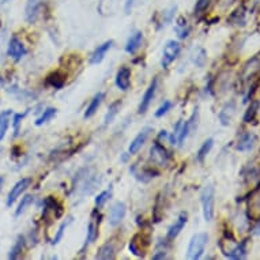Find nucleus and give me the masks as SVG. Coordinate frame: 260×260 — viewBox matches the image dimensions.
I'll return each mask as SVG.
<instances>
[{
    "label": "nucleus",
    "instance_id": "1",
    "mask_svg": "<svg viewBox=\"0 0 260 260\" xmlns=\"http://www.w3.org/2000/svg\"><path fill=\"white\" fill-rule=\"evenodd\" d=\"M207 241H209V236L207 233H196L191 241H189V245H188V251H187V256L188 259L191 260H198L202 258L204 249H206V245H207Z\"/></svg>",
    "mask_w": 260,
    "mask_h": 260
},
{
    "label": "nucleus",
    "instance_id": "2",
    "mask_svg": "<svg viewBox=\"0 0 260 260\" xmlns=\"http://www.w3.org/2000/svg\"><path fill=\"white\" fill-rule=\"evenodd\" d=\"M200 202L203 207L204 220L210 222L214 217V187L213 184H207L200 193Z\"/></svg>",
    "mask_w": 260,
    "mask_h": 260
},
{
    "label": "nucleus",
    "instance_id": "3",
    "mask_svg": "<svg viewBox=\"0 0 260 260\" xmlns=\"http://www.w3.org/2000/svg\"><path fill=\"white\" fill-rule=\"evenodd\" d=\"M181 51L180 44L175 40L168 41L164 46V52H162V67H168L170 63H173L176 60V57L179 56V53Z\"/></svg>",
    "mask_w": 260,
    "mask_h": 260
},
{
    "label": "nucleus",
    "instance_id": "4",
    "mask_svg": "<svg viewBox=\"0 0 260 260\" xmlns=\"http://www.w3.org/2000/svg\"><path fill=\"white\" fill-rule=\"evenodd\" d=\"M147 247H149V238L145 237L142 233L135 234L130 241V245H128V248L132 252V255H135L138 258H143L145 256Z\"/></svg>",
    "mask_w": 260,
    "mask_h": 260
},
{
    "label": "nucleus",
    "instance_id": "5",
    "mask_svg": "<svg viewBox=\"0 0 260 260\" xmlns=\"http://www.w3.org/2000/svg\"><path fill=\"white\" fill-rule=\"evenodd\" d=\"M157 85H158V79H157V78H154V79L151 80L150 86L147 87V90L145 91L143 97H142L141 105H139V109H138V113L139 114L146 113V111L149 109L150 104H151V101H153L154 96H155V91H157Z\"/></svg>",
    "mask_w": 260,
    "mask_h": 260
},
{
    "label": "nucleus",
    "instance_id": "6",
    "mask_svg": "<svg viewBox=\"0 0 260 260\" xmlns=\"http://www.w3.org/2000/svg\"><path fill=\"white\" fill-rule=\"evenodd\" d=\"M248 213L251 218L258 220L260 218V183L252 192L249 193L248 198Z\"/></svg>",
    "mask_w": 260,
    "mask_h": 260
},
{
    "label": "nucleus",
    "instance_id": "7",
    "mask_svg": "<svg viewBox=\"0 0 260 260\" xmlns=\"http://www.w3.org/2000/svg\"><path fill=\"white\" fill-rule=\"evenodd\" d=\"M30 183H32V179L26 177V179H22V180L18 181L17 184L11 188V191L8 193V196H7V206H8V207L12 206L14 202H15V200H17V199L19 198L26 189H28L29 186H30Z\"/></svg>",
    "mask_w": 260,
    "mask_h": 260
},
{
    "label": "nucleus",
    "instance_id": "8",
    "mask_svg": "<svg viewBox=\"0 0 260 260\" xmlns=\"http://www.w3.org/2000/svg\"><path fill=\"white\" fill-rule=\"evenodd\" d=\"M8 56L12 57L15 62H19L23 57V55L26 53V49H25V45L22 44V41L19 40L18 37H11V40L8 42Z\"/></svg>",
    "mask_w": 260,
    "mask_h": 260
},
{
    "label": "nucleus",
    "instance_id": "9",
    "mask_svg": "<svg viewBox=\"0 0 260 260\" xmlns=\"http://www.w3.org/2000/svg\"><path fill=\"white\" fill-rule=\"evenodd\" d=\"M221 252L229 259H245L247 258V240L236 244L233 248L221 249Z\"/></svg>",
    "mask_w": 260,
    "mask_h": 260
},
{
    "label": "nucleus",
    "instance_id": "10",
    "mask_svg": "<svg viewBox=\"0 0 260 260\" xmlns=\"http://www.w3.org/2000/svg\"><path fill=\"white\" fill-rule=\"evenodd\" d=\"M150 154H151V159L154 162L161 165V166H165L169 162V154L166 151V149L164 146H161L158 142L154 143L151 150H150Z\"/></svg>",
    "mask_w": 260,
    "mask_h": 260
},
{
    "label": "nucleus",
    "instance_id": "11",
    "mask_svg": "<svg viewBox=\"0 0 260 260\" xmlns=\"http://www.w3.org/2000/svg\"><path fill=\"white\" fill-rule=\"evenodd\" d=\"M125 213H127V207L123 202L114 203L111 209V214H109V223L112 226H117L120 222L124 220Z\"/></svg>",
    "mask_w": 260,
    "mask_h": 260
},
{
    "label": "nucleus",
    "instance_id": "12",
    "mask_svg": "<svg viewBox=\"0 0 260 260\" xmlns=\"http://www.w3.org/2000/svg\"><path fill=\"white\" fill-rule=\"evenodd\" d=\"M188 221V214L187 213H181L179 217H177V220H176V222L172 225V226H169V229H168V232H166V238L168 240H175L179 234H180V232L184 229V226H186V223H187Z\"/></svg>",
    "mask_w": 260,
    "mask_h": 260
},
{
    "label": "nucleus",
    "instance_id": "13",
    "mask_svg": "<svg viewBox=\"0 0 260 260\" xmlns=\"http://www.w3.org/2000/svg\"><path fill=\"white\" fill-rule=\"evenodd\" d=\"M151 128L150 127H146V128H143V130L138 134V135L135 136V139L131 142L130 147H128V153L130 154H135L138 153L139 150L142 149V146L146 143L147 138L150 136V134H151Z\"/></svg>",
    "mask_w": 260,
    "mask_h": 260
},
{
    "label": "nucleus",
    "instance_id": "14",
    "mask_svg": "<svg viewBox=\"0 0 260 260\" xmlns=\"http://www.w3.org/2000/svg\"><path fill=\"white\" fill-rule=\"evenodd\" d=\"M260 71V55H256L251 60L244 64L243 67V79L248 80L249 78H252L254 75Z\"/></svg>",
    "mask_w": 260,
    "mask_h": 260
},
{
    "label": "nucleus",
    "instance_id": "15",
    "mask_svg": "<svg viewBox=\"0 0 260 260\" xmlns=\"http://www.w3.org/2000/svg\"><path fill=\"white\" fill-rule=\"evenodd\" d=\"M131 85V68L121 67L116 74V86L120 90L127 91Z\"/></svg>",
    "mask_w": 260,
    "mask_h": 260
},
{
    "label": "nucleus",
    "instance_id": "16",
    "mask_svg": "<svg viewBox=\"0 0 260 260\" xmlns=\"http://www.w3.org/2000/svg\"><path fill=\"white\" fill-rule=\"evenodd\" d=\"M255 143H256V135L254 132H245L238 139L237 145H236V150H238V151H249L251 149H254Z\"/></svg>",
    "mask_w": 260,
    "mask_h": 260
},
{
    "label": "nucleus",
    "instance_id": "17",
    "mask_svg": "<svg viewBox=\"0 0 260 260\" xmlns=\"http://www.w3.org/2000/svg\"><path fill=\"white\" fill-rule=\"evenodd\" d=\"M142 42H143V33L142 32H135V33L131 34V37L125 44V52L134 55L139 48H141Z\"/></svg>",
    "mask_w": 260,
    "mask_h": 260
},
{
    "label": "nucleus",
    "instance_id": "18",
    "mask_svg": "<svg viewBox=\"0 0 260 260\" xmlns=\"http://www.w3.org/2000/svg\"><path fill=\"white\" fill-rule=\"evenodd\" d=\"M112 45H113V41L109 40L107 41V42H104L102 45L98 46L96 51L93 52V55H91L90 57L91 64H100V63L104 60V57L107 55V52L112 48Z\"/></svg>",
    "mask_w": 260,
    "mask_h": 260
},
{
    "label": "nucleus",
    "instance_id": "19",
    "mask_svg": "<svg viewBox=\"0 0 260 260\" xmlns=\"http://www.w3.org/2000/svg\"><path fill=\"white\" fill-rule=\"evenodd\" d=\"M104 98H105V94H104V93H97L96 96L93 97V100H91L90 104H89V107L86 108L85 119H90V117H93V116L96 114L98 108L101 107Z\"/></svg>",
    "mask_w": 260,
    "mask_h": 260
},
{
    "label": "nucleus",
    "instance_id": "20",
    "mask_svg": "<svg viewBox=\"0 0 260 260\" xmlns=\"http://www.w3.org/2000/svg\"><path fill=\"white\" fill-rule=\"evenodd\" d=\"M114 254H116V249H114V245L112 243H105L104 245L100 247L98 252L96 255V259L100 260H112L114 259Z\"/></svg>",
    "mask_w": 260,
    "mask_h": 260
},
{
    "label": "nucleus",
    "instance_id": "21",
    "mask_svg": "<svg viewBox=\"0 0 260 260\" xmlns=\"http://www.w3.org/2000/svg\"><path fill=\"white\" fill-rule=\"evenodd\" d=\"M234 112H236V107L233 102H229L225 107L222 108V111L220 112V120L221 124L222 125H229L230 121H232L233 116H234Z\"/></svg>",
    "mask_w": 260,
    "mask_h": 260
},
{
    "label": "nucleus",
    "instance_id": "22",
    "mask_svg": "<svg viewBox=\"0 0 260 260\" xmlns=\"http://www.w3.org/2000/svg\"><path fill=\"white\" fill-rule=\"evenodd\" d=\"M98 225H100V221L97 222L94 215H93V218L87 225V236H86L85 245H90L97 240V237H98Z\"/></svg>",
    "mask_w": 260,
    "mask_h": 260
},
{
    "label": "nucleus",
    "instance_id": "23",
    "mask_svg": "<svg viewBox=\"0 0 260 260\" xmlns=\"http://www.w3.org/2000/svg\"><path fill=\"white\" fill-rule=\"evenodd\" d=\"M11 116L12 111H10V109L0 112V141H3L4 136H6L8 125H10V121H11Z\"/></svg>",
    "mask_w": 260,
    "mask_h": 260
},
{
    "label": "nucleus",
    "instance_id": "24",
    "mask_svg": "<svg viewBox=\"0 0 260 260\" xmlns=\"http://www.w3.org/2000/svg\"><path fill=\"white\" fill-rule=\"evenodd\" d=\"M41 1L42 0H29L28 1V4H26V18H28L29 22H34L36 21L38 10H40Z\"/></svg>",
    "mask_w": 260,
    "mask_h": 260
},
{
    "label": "nucleus",
    "instance_id": "25",
    "mask_svg": "<svg viewBox=\"0 0 260 260\" xmlns=\"http://www.w3.org/2000/svg\"><path fill=\"white\" fill-rule=\"evenodd\" d=\"M46 83L52 87H55V89H62L64 83H66V76L60 73H52L51 75H48V78H46Z\"/></svg>",
    "mask_w": 260,
    "mask_h": 260
},
{
    "label": "nucleus",
    "instance_id": "26",
    "mask_svg": "<svg viewBox=\"0 0 260 260\" xmlns=\"http://www.w3.org/2000/svg\"><path fill=\"white\" fill-rule=\"evenodd\" d=\"M44 204H45L46 210H52V211L55 213V217H56V218H60L63 215V213H64L62 204L59 203L56 199L52 198V196H48V198L44 200Z\"/></svg>",
    "mask_w": 260,
    "mask_h": 260
},
{
    "label": "nucleus",
    "instance_id": "27",
    "mask_svg": "<svg viewBox=\"0 0 260 260\" xmlns=\"http://www.w3.org/2000/svg\"><path fill=\"white\" fill-rule=\"evenodd\" d=\"M120 107H121V101L113 102V104H112V105L109 107L107 114H105V119H104V124L108 125V124H111V123L113 121L114 117H116V114L119 113Z\"/></svg>",
    "mask_w": 260,
    "mask_h": 260
},
{
    "label": "nucleus",
    "instance_id": "28",
    "mask_svg": "<svg viewBox=\"0 0 260 260\" xmlns=\"http://www.w3.org/2000/svg\"><path fill=\"white\" fill-rule=\"evenodd\" d=\"M23 245H25V238L22 236H19L15 244H14V247L11 248V251H10V254H8V259H18L22 255Z\"/></svg>",
    "mask_w": 260,
    "mask_h": 260
},
{
    "label": "nucleus",
    "instance_id": "29",
    "mask_svg": "<svg viewBox=\"0 0 260 260\" xmlns=\"http://www.w3.org/2000/svg\"><path fill=\"white\" fill-rule=\"evenodd\" d=\"M213 146H214V139H207V141L204 142L203 145L200 146V149H199L198 151V161L199 162H203L204 158L207 157V154L211 151V149H213Z\"/></svg>",
    "mask_w": 260,
    "mask_h": 260
},
{
    "label": "nucleus",
    "instance_id": "30",
    "mask_svg": "<svg viewBox=\"0 0 260 260\" xmlns=\"http://www.w3.org/2000/svg\"><path fill=\"white\" fill-rule=\"evenodd\" d=\"M57 111L55 109V108H46L45 111L42 112V114H41L38 119L36 120V125H42L44 123H48L49 120H52L55 116H56Z\"/></svg>",
    "mask_w": 260,
    "mask_h": 260
},
{
    "label": "nucleus",
    "instance_id": "31",
    "mask_svg": "<svg viewBox=\"0 0 260 260\" xmlns=\"http://www.w3.org/2000/svg\"><path fill=\"white\" fill-rule=\"evenodd\" d=\"M258 111H259V102L254 101L244 114V123H252L258 114Z\"/></svg>",
    "mask_w": 260,
    "mask_h": 260
},
{
    "label": "nucleus",
    "instance_id": "32",
    "mask_svg": "<svg viewBox=\"0 0 260 260\" xmlns=\"http://www.w3.org/2000/svg\"><path fill=\"white\" fill-rule=\"evenodd\" d=\"M193 63L198 66V67H204L206 60H207V53L204 51L203 48H196L193 52Z\"/></svg>",
    "mask_w": 260,
    "mask_h": 260
},
{
    "label": "nucleus",
    "instance_id": "33",
    "mask_svg": "<svg viewBox=\"0 0 260 260\" xmlns=\"http://www.w3.org/2000/svg\"><path fill=\"white\" fill-rule=\"evenodd\" d=\"M176 32H177V36L180 38H186L188 37V33H189V28H188L187 21L184 18H180L177 21V25H176Z\"/></svg>",
    "mask_w": 260,
    "mask_h": 260
},
{
    "label": "nucleus",
    "instance_id": "34",
    "mask_svg": "<svg viewBox=\"0 0 260 260\" xmlns=\"http://www.w3.org/2000/svg\"><path fill=\"white\" fill-rule=\"evenodd\" d=\"M191 124H189V121H186V123H183L181 124V128H180V132H179V139H177V143L179 145H183L184 142H186V139H187L188 134L191 132Z\"/></svg>",
    "mask_w": 260,
    "mask_h": 260
},
{
    "label": "nucleus",
    "instance_id": "35",
    "mask_svg": "<svg viewBox=\"0 0 260 260\" xmlns=\"http://www.w3.org/2000/svg\"><path fill=\"white\" fill-rule=\"evenodd\" d=\"M32 203H33V196L32 195H25L22 198V202L19 203L17 211H15V217H19L22 213H25V210L28 209Z\"/></svg>",
    "mask_w": 260,
    "mask_h": 260
},
{
    "label": "nucleus",
    "instance_id": "36",
    "mask_svg": "<svg viewBox=\"0 0 260 260\" xmlns=\"http://www.w3.org/2000/svg\"><path fill=\"white\" fill-rule=\"evenodd\" d=\"M71 222H73V218H68L66 222H63L62 225L59 226V230H57L56 236H55V238H53V244H55V245L62 241L63 236H64V232H66V229H67V226L71 223Z\"/></svg>",
    "mask_w": 260,
    "mask_h": 260
},
{
    "label": "nucleus",
    "instance_id": "37",
    "mask_svg": "<svg viewBox=\"0 0 260 260\" xmlns=\"http://www.w3.org/2000/svg\"><path fill=\"white\" fill-rule=\"evenodd\" d=\"M111 196H112V188H109V189H107V191H104V192L100 193V195L96 198L97 207H102L104 204L107 203L108 199H111Z\"/></svg>",
    "mask_w": 260,
    "mask_h": 260
},
{
    "label": "nucleus",
    "instance_id": "38",
    "mask_svg": "<svg viewBox=\"0 0 260 260\" xmlns=\"http://www.w3.org/2000/svg\"><path fill=\"white\" fill-rule=\"evenodd\" d=\"M28 114V112L25 113H15L12 116V127H14V135H18L19 132V125L22 123V120L25 119V116Z\"/></svg>",
    "mask_w": 260,
    "mask_h": 260
},
{
    "label": "nucleus",
    "instance_id": "39",
    "mask_svg": "<svg viewBox=\"0 0 260 260\" xmlns=\"http://www.w3.org/2000/svg\"><path fill=\"white\" fill-rule=\"evenodd\" d=\"M170 108H172V102L170 101H165L161 107L155 111V117H162L164 114H166L170 111Z\"/></svg>",
    "mask_w": 260,
    "mask_h": 260
},
{
    "label": "nucleus",
    "instance_id": "40",
    "mask_svg": "<svg viewBox=\"0 0 260 260\" xmlns=\"http://www.w3.org/2000/svg\"><path fill=\"white\" fill-rule=\"evenodd\" d=\"M210 3H211V0H198L196 6H195V14H202L203 11H206Z\"/></svg>",
    "mask_w": 260,
    "mask_h": 260
},
{
    "label": "nucleus",
    "instance_id": "41",
    "mask_svg": "<svg viewBox=\"0 0 260 260\" xmlns=\"http://www.w3.org/2000/svg\"><path fill=\"white\" fill-rule=\"evenodd\" d=\"M181 124H183V121H181V120H179V121H177V124H176V127H175V130H173V134H172V135L169 136L170 142H172L173 145H175V143H177V139H179V132H180Z\"/></svg>",
    "mask_w": 260,
    "mask_h": 260
},
{
    "label": "nucleus",
    "instance_id": "42",
    "mask_svg": "<svg viewBox=\"0 0 260 260\" xmlns=\"http://www.w3.org/2000/svg\"><path fill=\"white\" fill-rule=\"evenodd\" d=\"M136 0H125V6H124V10L127 14H130L131 10H132V7H134V4H135Z\"/></svg>",
    "mask_w": 260,
    "mask_h": 260
},
{
    "label": "nucleus",
    "instance_id": "43",
    "mask_svg": "<svg viewBox=\"0 0 260 260\" xmlns=\"http://www.w3.org/2000/svg\"><path fill=\"white\" fill-rule=\"evenodd\" d=\"M234 1H236V0H220V4L221 7H229L232 6Z\"/></svg>",
    "mask_w": 260,
    "mask_h": 260
},
{
    "label": "nucleus",
    "instance_id": "44",
    "mask_svg": "<svg viewBox=\"0 0 260 260\" xmlns=\"http://www.w3.org/2000/svg\"><path fill=\"white\" fill-rule=\"evenodd\" d=\"M166 258V254H165V251H158L157 254L154 255L153 256V259L154 260H157V259H165Z\"/></svg>",
    "mask_w": 260,
    "mask_h": 260
},
{
    "label": "nucleus",
    "instance_id": "45",
    "mask_svg": "<svg viewBox=\"0 0 260 260\" xmlns=\"http://www.w3.org/2000/svg\"><path fill=\"white\" fill-rule=\"evenodd\" d=\"M255 234L260 236V220H259V222H258V225L255 226Z\"/></svg>",
    "mask_w": 260,
    "mask_h": 260
},
{
    "label": "nucleus",
    "instance_id": "46",
    "mask_svg": "<svg viewBox=\"0 0 260 260\" xmlns=\"http://www.w3.org/2000/svg\"><path fill=\"white\" fill-rule=\"evenodd\" d=\"M3 183H4V179L0 177V191H1V187H3Z\"/></svg>",
    "mask_w": 260,
    "mask_h": 260
},
{
    "label": "nucleus",
    "instance_id": "47",
    "mask_svg": "<svg viewBox=\"0 0 260 260\" xmlns=\"http://www.w3.org/2000/svg\"><path fill=\"white\" fill-rule=\"evenodd\" d=\"M0 153H1V147H0Z\"/></svg>",
    "mask_w": 260,
    "mask_h": 260
}]
</instances>
